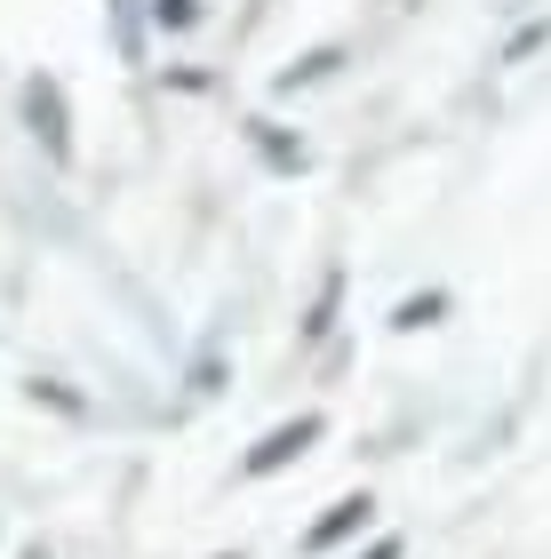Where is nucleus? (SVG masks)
I'll list each match as a JSON object with an SVG mask.
<instances>
[{
	"label": "nucleus",
	"instance_id": "obj_1",
	"mask_svg": "<svg viewBox=\"0 0 551 559\" xmlns=\"http://www.w3.org/2000/svg\"><path fill=\"white\" fill-rule=\"evenodd\" d=\"M24 112H33V136L48 144V160H64L72 136H64V96H57V81H33V88H24Z\"/></svg>",
	"mask_w": 551,
	"mask_h": 559
},
{
	"label": "nucleus",
	"instance_id": "obj_2",
	"mask_svg": "<svg viewBox=\"0 0 551 559\" xmlns=\"http://www.w3.org/2000/svg\"><path fill=\"white\" fill-rule=\"evenodd\" d=\"M312 440H320V416H296V424H280V431H272V440H264L256 455H248V472H280L288 455H304Z\"/></svg>",
	"mask_w": 551,
	"mask_h": 559
},
{
	"label": "nucleus",
	"instance_id": "obj_3",
	"mask_svg": "<svg viewBox=\"0 0 551 559\" xmlns=\"http://www.w3.org/2000/svg\"><path fill=\"white\" fill-rule=\"evenodd\" d=\"M360 520H368V496H352V503H336V512H328V520L312 527V544H336V536H352Z\"/></svg>",
	"mask_w": 551,
	"mask_h": 559
},
{
	"label": "nucleus",
	"instance_id": "obj_4",
	"mask_svg": "<svg viewBox=\"0 0 551 559\" xmlns=\"http://www.w3.org/2000/svg\"><path fill=\"white\" fill-rule=\"evenodd\" d=\"M160 24H192V0H160Z\"/></svg>",
	"mask_w": 551,
	"mask_h": 559
},
{
	"label": "nucleus",
	"instance_id": "obj_5",
	"mask_svg": "<svg viewBox=\"0 0 551 559\" xmlns=\"http://www.w3.org/2000/svg\"><path fill=\"white\" fill-rule=\"evenodd\" d=\"M392 551H399V544H375V551H368V559H392Z\"/></svg>",
	"mask_w": 551,
	"mask_h": 559
}]
</instances>
